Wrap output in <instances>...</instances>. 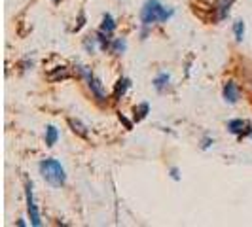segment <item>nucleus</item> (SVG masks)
<instances>
[{"label":"nucleus","instance_id":"12","mask_svg":"<svg viewBox=\"0 0 252 227\" xmlns=\"http://www.w3.org/2000/svg\"><path fill=\"white\" fill-rule=\"evenodd\" d=\"M51 82H61V80H68L70 78V72H68V68L66 66H57V68H53L50 74H48Z\"/></svg>","mask_w":252,"mask_h":227},{"label":"nucleus","instance_id":"13","mask_svg":"<svg viewBox=\"0 0 252 227\" xmlns=\"http://www.w3.org/2000/svg\"><path fill=\"white\" fill-rule=\"evenodd\" d=\"M101 30L106 32V34H112L114 30H116V21H114L112 13H104V15H102Z\"/></svg>","mask_w":252,"mask_h":227},{"label":"nucleus","instance_id":"5","mask_svg":"<svg viewBox=\"0 0 252 227\" xmlns=\"http://www.w3.org/2000/svg\"><path fill=\"white\" fill-rule=\"evenodd\" d=\"M227 131L237 135L239 139H245V137H251L252 133V125L245 119H229L227 121Z\"/></svg>","mask_w":252,"mask_h":227},{"label":"nucleus","instance_id":"4","mask_svg":"<svg viewBox=\"0 0 252 227\" xmlns=\"http://www.w3.org/2000/svg\"><path fill=\"white\" fill-rule=\"evenodd\" d=\"M25 197H27V212H29V220L34 227L42 226V220H40V212H38V206L34 202V193H32V182H29L25 188Z\"/></svg>","mask_w":252,"mask_h":227},{"label":"nucleus","instance_id":"15","mask_svg":"<svg viewBox=\"0 0 252 227\" xmlns=\"http://www.w3.org/2000/svg\"><path fill=\"white\" fill-rule=\"evenodd\" d=\"M57 140H59V131L55 129L53 125H48L46 127V146H55L57 144Z\"/></svg>","mask_w":252,"mask_h":227},{"label":"nucleus","instance_id":"2","mask_svg":"<svg viewBox=\"0 0 252 227\" xmlns=\"http://www.w3.org/2000/svg\"><path fill=\"white\" fill-rule=\"evenodd\" d=\"M38 170L42 178L46 180V184H50L51 188H63L64 182H66V172H64V167L57 159H42L38 163Z\"/></svg>","mask_w":252,"mask_h":227},{"label":"nucleus","instance_id":"8","mask_svg":"<svg viewBox=\"0 0 252 227\" xmlns=\"http://www.w3.org/2000/svg\"><path fill=\"white\" fill-rule=\"evenodd\" d=\"M131 87V80L129 78H120L118 80V84H116V87H114V101H122V97L127 93V89Z\"/></svg>","mask_w":252,"mask_h":227},{"label":"nucleus","instance_id":"21","mask_svg":"<svg viewBox=\"0 0 252 227\" xmlns=\"http://www.w3.org/2000/svg\"><path fill=\"white\" fill-rule=\"evenodd\" d=\"M118 117H120V121H122V123L126 125V129H133V123H131V121L127 119V117L124 115V114H118Z\"/></svg>","mask_w":252,"mask_h":227},{"label":"nucleus","instance_id":"17","mask_svg":"<svg viewBox=\"0 0 252 227\" xmlns=\"http://www.w3.org/2000/svg\"><path fill=\"white\" fill-rule=\"evenodd\" d=\"M233 34H235L237 42H243V38H245V21L243 19H237L233 23Z\"/></svg>","mask_w":252,"mask_h":227},{"label":"nucleus","instance_id":"19","mask_svg":"<svg viewBox=\"0 0 252 227\" xmlns=\"http://www.w3.org/2000/svg\"><path fill=\"white\" fill-rule=\"evenodd\" d=\"M213 146V139L211 137H205V139L201 140V150H209Z\"/></svg>","mask_w":252,"mask_h":227},{"label":"nucleus","instance_id":"18","mask_svg":"<svg viewBox=\"0 0 252 227\" xmlns=\"http://www.w3.org/2000/svg\"><path fill=\"white\" fill-rule=\"evenodd\" d=\"M86 25V13L80 12V17H78V25L74 27V32H78V30H82V27Z\"/></svg>","mask_w":252,"mask_h":227},{"label":"nucleus","instance_id":"10","mask_svg":"<svg viewBox=\"0 0 252 227\" xmlns=\"http://www.w3.org/2000/svg\"><path fill=\"white\" fill-rule=\"evenodd\" d=\"M148 114H150V104H148V102H140V104H137V106L133 108V119H135L137 123H140L142 119H146Z\"/></svg>","mask_w":252,"mask_h":227},{"label":"nucleus","instance_id":"9","mask_svg":"<svg viewBox=\"0 0 252 227\" xmlns=\"http://www.w3.org/2000/svg\"><path fill=\"white\" fill-rule=\"evenodd\" d=\"M169 84H171V74H167V72H159V74L154 78V87H156V91H159V93L167 91Z\"/></svg>","mask_w":252,"mask_h":227},{"label":"nucleus","instance_id":"11","mask_svg":"<svg viewBox=\"0 0 252 227\" xmlns=\"http://www.w3.org/2000/svg\"><path fill=\"white\" fill-rule=\"evenodd\" d=\"M68 127L72 129V133H76L78 137H82V139H88V127L84 125L80 119H74V117H70V119H68Z\"/></svg>","mask_w":252,"mask_h":227},{"label":"nucleus","instance_id":"16","mask_svg":"<svg viewBox=\"0 0 252 227\" xmlns=\"http://www.w3.org/2000/svg\"><path fill=\"white\" fill-rule=\"evenodd\" d=\"M97 46H99V40H97V34H95V36H88L86 40H84V50L88 51L89 55H91V53H95V50H97Z\"/></svg>","mask_w":252,"mask_h":227},{"label":"nucleus","instance_id":"6","mask_svg":"<svg viewBox=\"0 0 252 227\" xmlns=\"http://www.w3.org/2000/svg\"><path fill=\"white\" fill-rule=\"evenodd\" d=\"M233 6V0H215V21H224L229 15V10Z\"/></svg>","mask_w":252,"mask_h":227},{"label":"nucleus","instance_id":"14","mask_svg":"<svg viewBox=\"0 0 252 227\" xmlns=\"http://www.w3.org/2000/svg\"><path fill=\"white\" fill-rule=\"evenodd\" d=\"M127 50V42L126 38H114L112 44H110V51L114 55H124Z\"/></svg>","mask_w":252,"mask_h":227},{"label":"nucleus","instance_id":"22","mask_svg":"<svg viewBox=\"0 0 252 227\" xmlns=\"http://www.w3.org/2000/svg\"><path fill=\"white\" fill-rule=\"evenodd\" d=\"M53 2H55V4H59V2H61V0H53Z\"/></svg>","mask_w":252,"mask_h":227},{"label":"nucleus","instance_id":"3","mask_svg":"<svg viewBox=\"0 0 252 227\" xmlns=\"http://www.w3.org/2000/svg\"><path fill=\"white\" fill-rule=\"evenodd\" d=\"M80 76H84V78L88 80L89 91H91V95H93L97 101L99 102L106 101V91H104V85H102V82L97 78V76L93 74V72H89L86 66H80Z\"/></svg>","mask_w":252,"mask_h":227},{"label":"nucleus","instance_id":"7","mask_svg":"<svg viewBox=\"0 0 252 227\" xmlns=\"http://www.w3.org/2000/svg\"><path fill=\"white\" fill-rule=\"evenodd\" d=\"M222 97L227 104H237L239 101V87L235 85V82H226L222 89Z\"/></svg>","mask_w":252,"mask_h":227},{"label":"nucleus","instance_id":"1","mask_svg":"<svg viewBox=\"0 0 252 227\" xmlns=\"http://www.w3.org/2000/svg\"><path fill=\"white\" fill-rule=\"evenodd\" d=\"M175 15L173 8H165L159 0H146L140 10V23L142 28H150L156 23H167Z\"/></svg>","mask_w":252,"mask_h":227},{"label":"nucleus","instance_id":"20","mask_svg":"<svg viewBox=\"0 0 252 227\" xmlns=\"http://www.w3.org/2000/svg\"><path fill=\"white\" fill-rule=\"evenodd\" d=\"M169 174H171V178H173V180H180V170H178L177 167H171V169H169Z\"/></svg>","mask_w":252,"mask_h":227}]
</instances>
